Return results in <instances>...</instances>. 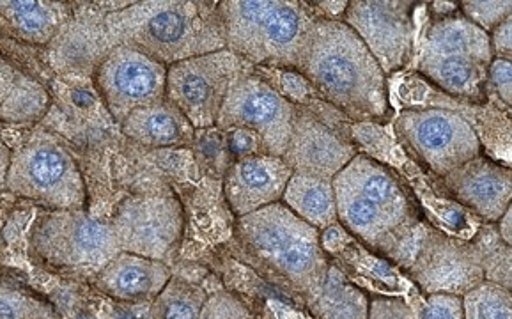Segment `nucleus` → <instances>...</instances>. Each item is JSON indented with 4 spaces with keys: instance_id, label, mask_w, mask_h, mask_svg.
<instances>
[{
    "instance_id": "obj_3",
    "label": "nucleus",
    "mask_w": 512,
    "mask_h": 319,
    "mask_svg": "<svg viewBox=\"0 0 512 319\" xmlns=\"http://www.w3.org/2000/svg\"><path fill=\"white\" fill-rule=\"evenodd\" d=\"M236 238L243 252L273 282L311 300L323 284L328 263L318 229L282 203L240 217Z\"/></svg>"
},
{
    "instance_id": "obj_35",
    "label": "nucleus",
    "mask_w": 512,
    "mask_h": 319,
    "mask_svg": "<svg viewBox=\"0 0 512 319\" xmlns=\"http://www.w3.org/2000/svg\"><path fill=\"white\" fill-rule=\"evenodd\" d=\"M367 319H413V311L401 298L376 296L369 304Z\"/></svg>"
},
{
    "instance_id": "obj_23",
    "label": "nucleus",
    "mask_w": 512,
    "mask_h": 319,
    "mask_svg": "<svg viewBox=\"0 0 512 319\" xmlns=\"http://www.w3.org/2000/svg\"><path fill=\"white\" fill-rule=\"evenodd\" d=\"M0 13L20 34V38L34 43H45L59 29L63 9L48 2L9 0L0 2Z\"/></svg>"
},
{
    "instance_id": "obj_19",
    "label": "nucleus",
    "mask_w": 512,
    "mask_h": 319,
    "mask_svg": "<svg viewBox=\"0 0 512 319\" xmlns=\"http://www.w3.org/2000/svg\"><path fill=\"white\" fill-rule=\"evenodd\" d=\"M169 281L171 270L165 263L128 252H119L96 277V284L105 295L126 304L156 300Z\"/></svg>"
},
{
    "instance_id": "obj_27",
    "label": "nucleus",
    "mask_w": 512,
    "mask_h": 319,
    "mask_svg": "<svg viewBox=\"0 0 512 319\" xmlns=\"http://www.w3.org/2000/svg\"><path fill=\"white\" fill-rule=\"evenodd\" d=\"M463 300V319H512L511 289L484 281L470 289Z\"/></svg>"
},
{
    "instance_id": "obj_8",
    "label": "nucleus",
    "mask_w": 512,
    "mask_h": 319,
    "mask_svg": "<svg viewBox=\"0 0 512 319\" xmlns=\"http://www.w3.org/2000/svg\"><path fill=\"white\" fill-rule=\"evenodd\" d=\"M245 64L227 48L171 64L165 98L194 128H213L229 87L245 77Z\"/></svg>"
},
{
    "instance_id": "obj_10",
    "label": "nucleus",
    "mask_w": 512,
    "mask_h": 319,
    "mask_svg": "<svg viewBox=\"0 0 512 319\" xmlns=\"http://www.w3.org/2000/svg\"><path fill=\"white\" fill-rule=\"evenodd\" d=\"M181 204L162 194L126 197L110 222L121 252L148 257L167 265L183 236Z\"/></svg>"
},
{
    "instance_id": "obj_39",
    "label": "nucleus",
    "mask_w": 512,
    "mask_h": 319,
    "mask_svg": "<svg viewBox=\"0 0 512 319\" xmlns=\"http://www.w3.org/2000/svg\"><path fill=\"white\" fill-rule=\"evenodd\" d=\"M511 220H512V210L505 211L504 215L500 217L498 220L497 231L500 234V238L504 240L507 245H511L512 242V234H511Z\"/></svg>"
},
{
    "instance_id": "obj_20",
    "label": "nucleus",
    "mask_w": 512,
    "mask_h": 319,
    "mask_svg": "<svg viewBox=\"0 0 512 319\" xmlns=\"http://www.w3.org/2000/svg\"><path fill=\"white\" fill-rule=\"evenodd\" d=\"M121 125L132 141L149 148L185 146L195 135V128L187 117L169 102L133 110Z\"/></svg>"
},
{
    "instance_id": "obj_7",
    "label": "nucleus",
    "mask_w": 512,
    "mask_h": 319,
    "mask_svg": "<svg viewBox=\"0 0 512 319\" xmlns=\"http://www.w3.org/2000/svg\"><path fill=\"white\" fill-rule=\"evenodd\" d=\"M6 185L11 192L55 210H80L86 185L75 160L48 137H36L11 156Z\"/></svg>"
},
{
    "instance_id": "obj_33",
    "label": "nucleus",
    "mask_w": 512,
    "mask_h": 319,
    "mask_svg": "<svg viewBox=\"0 0 512 319\" xmlns=\"http://www.w3.org/2000/svg\"><path fill=\"white\" fill-rule=\"evenodd\" d=\"M195 141H197L199 153L204 156L208 164H224V156L229 155L227 144H225V132L218 128H204L199 130Z\"/></svg>"
},
{
    "instance_id": "obj_21",
    "label": "nucleus",
    "mask_w": 512,
    "mask_h": 319,
    "mask_svg": "<svg viewBox=\"0 0 512 319\" xmlns=\"http://www.w3.org/2000/svg\"><path fill=\"white\" fill-rule=\"evenodd\" d=\"M284 206L316 229H328L337 220V204L332 179L293 172L282 195Z\"/></svg>"
},
{
    "instance_id": "obj_2",
    "label": "nucleus",
    "mask_w": 512,
    "mask_h": 319,
    "mask_svg": "<svg viewBox=\"0 0 512 319\" xmlns=\"http://www.w3.org/2000/svg\"><path fill=\"white\" fill-rule=\"evenodd\" d=\"M298 71L321 98L353 121L387 119V75L339 18H316Z\"/></svg>"
},
{
    "instance_id": "obj_29",
    "label": "nucleus",
    "mask_w": 512,
    "mask_h": 319,
    "mask_svg": "<svg viewBox=\"0 0 512 319\" xmlns=\"http://www.w3.org/2000/svg\"><path fill=\"white\" fill-rule=\"evenodd\" d=\"M463 16L468 22L477 25L479 29L489 34L495 31L498 25L511 18L512 2H463Z\"/></svg>"
},
{
    "instance_id": "obj_12",
    "label": "nucleus",
    "mask_w": 512,
    "mask_h": 319,
    "mask_svg": "<svg viewBox=\"0 0 512 319\" xmlns=\"http://www.w3.org/2000/svg\"><path fill=\"white\" fill-rule=\"evenodd\" d=\"M34 247L52 265L100 270L121 252L112 226L80 210H57L41 218Z\"/></svg>"
},
{
    "instance_id": "obj_38",
    "label": "nucleus",
    "mask_w": 512,
    "mask_h": 319,
    "mask_svg": "<svg viewBox=\"0 0 512 319\" xmlns=\"http://www.w3.org/2000/svg\"><path fill=\"white\" fill-rule=\"evenodd\" d=\"M11 156H13V153L9 151L8 146H6V142L2 139V133H0V183H6L9 164H11Z\"/></svg>"
},
{
    "instance_id": "obj_37",
    "label": "nucleus",
    "mask_w": 512,
    "mask_h": 319,
    "mask_svg": "<svg viewBox=\"0 0 512 319\" xmlns=\"http://www.w3.org/2000/svg\"><path fill=\"white\" fill-rule=\"evenodd\" d=\"M16 77H18V73L0 57V105L11 93V89L15 86Z\"/></svg>"
},
{
    "instance_id": "obj_16",
    "label": "nucleus",
    "mask_w": 512,
    "mask_h": 319,
    "mask_svg": "<svg viewBox=\"0 0 512 319\" xmlns=\"http://www.w3.org/2000/svg\"><path fill=\"white\" fill-rule=\"evenodd\" d=\"M293 171L280 156L254 155L236 160L225 172V197L238 217L279 203Z\"/></svg>"
},
{
    "instance_id": "obj_24",
    "label": "nucleus",
    "mask_w": 512,
    "mask_h": 319,
    "mask_svg": "<svg viewBox=\"0 0 512 319\" xmlns=\"http://www.w3.org/2000/svg\"><path fill=\"white\" fill-rule=\"evenodd\" d=\"M472 245L481 261L484 281L511 289V245L500 238L497 227H482L481 233L475 234Z\"/></svg>"
},
{
    "instance_id": "obj_9",
    "label": "nucleus",
    "mask_w": 512,
    "mask_h": 319,
    "mask_svg": "<svg viewBox=\"0 0 512 319\" xmlns=\"http://www.w3.org/2000/svg\"><path fill=\"white\" fill-rule=\"evenodd\" d=\"M399 141L440 176L481 155L474 126L450 109L408 110L396 119Z\"/></svg>"
},
{
    "instance_id": "obj_15",
    "label": "nucleus",
    "mask_w": 512,
    "mask_h": 319,
    "mask_svg": "<svg viewBox=\"0 0 512 319\" xmlns=\"http://www.w3.org/2000/svg\"><path fill=\"white\" fill-rule=\"evenodd\" d=\"M408 270L427 295L463 296L484 282L474 245L433 229H424Z\"/></svg>"
},
{
    "instance_id": "obj_13",
    "label": "nucleus",
    "mask_w": 512,
    "mask_h": 319,
    "mask_svg": "<svg viewBox=\"0 0 512 319\" xmlns=\"http://www.w3.org/2000/svg\"><path fill=\"white\" fill-rule=\"evenodd\" d=\"M98 91L117 123L133 110L165 102L167 68L140 50L119 45L100 64Z\"/></svg>"
},
{
    "instance_id": "obj_17",
    "label": "nucleus",
    "mask_w": 512,
    "mask_h": 319,
    "mask_svg": "<svg viewBox=\"0 0 512 319\" xmlns=\"http://www.w3.org/2000/svg\"><path fill=\"white\" fill-rule=\"evenodd\" d=\"M357 155V149L309 114L293 119V130L282 160L293 172L334 179Z\"/></svg>"
},
{
    "instance_id": "obj_4",
    "label": "nucleus",
    "mask_w": 512,
    "mask_h": 319,
    "mask_svg": "<svg viewBox=\"0 0 512 319\" xmlns=\"http://www.w3.org/2000/svg\"><path fill=\"white\" fill-rule=\"evenodd\" d=\"M197 2H144L107 20L125 47L140 50L162 64H176L225 48L218 9Z\"/></svg>"
},
{
    "instance_id": "obj_32",
    "label": "nucleus",
    "mask_w": 512,
    "mask_h": 319,
    "mask_svg": "<svg viewBox=\"0 0 512 319\" xmlns=\"http://www.w3.org/2000/svg\"><path fill=\"white\" fill-rule=\"evenodd\" d=\"M225 144L227 153L241 160L247 156L264 155L263 142L256 133L245 130V128H234L225 132Z\"/></svg>"
},
{
    "instance_id": "obj_5",
    "label": "nucleus",
    "mask_w": 512,
    "mask_h": 319,
    "mask_svg": "<svg viewBox=\"0 0 512 319\" xmlns=\"http://www.w3.org/2000/svg\"><path fill=\"white\" fill-rule=\"evenodd\" d=\"M218 15L225 48L245 63L298 70L316 22L300 2L229 0Z\"/></svg>"
},
{
    "instance_id": "obj_22",
    "label": "nucleus",
    "mask_w": 512,
    "mask_h": 319,
    "mask_svg": "<svg viewBox=\"0 0 512 319\" xmlns=\"http://www.w3.org/2000/svg\"><path fill=\"white\" fill-rule=\"evenodd\" d=\"M312 319H367L369 298L335 266H328L318 293L309 300Z\"/></svg>"
},
{
    "instance_id": "obj_14",
    "label": "nucleus",
    "mask_w": 512,
    "mask_h": 319,
    "mask_svg": "<svg viewBox=\"0 0 512 319\" xmlns=\"http://www.w3.org/2000/svg\"><path fill=\"white\" fill-rule=\"evenodd\" d=\"M413 2H348L344 24L357 34L381 71L390 75L410 63L413 48Z\"/></svg>"
},
{
    "instance_id": "obj_30",
    "label": "nucleus",
    "mask_w": 512,
    "mask_h": 319,
    "mask_svg": "<svg viewBox=\"0 0 512 319\" xmlns=\"http://www.w3.org/2000/svg\"><path fill=\"white\" fill-rule=\"evenodd\" d=\"M199 319H256L238 298L229 293H217L206 298Z\"/></svg>"
},
{
    "instance_id": "obj_26",
    "label": "nucleus",
    "mask_w": 512,
    "mask_h": 319,
    "mask_svg": "<svg viewBox=\"0 0 512 319\" xmlns=\"http://www.w3.org/2000/svg\"><path fill=\"white\" fill-rule=\"evenodd\" d=\"M206 296L201 289L183 282L169 281L162 293L156 296L151 309V319H199Z\"/></svg>"
},
{
    "instance_id": "obj_31",
    "label": "nucleus",
    "mask_w": 512,
    "mask_h": 319,
    "mask_svg": "<svg viewBox=\"0 0 512 319\" xmlns=\"http://www.w3.org/2000/svg\"><path fill=\"white\" fill-rule=\"evenodd\" d=\"M413 319H463V300L461 296L445 293L429 295Z\"/></svg>"
},
{
    "instance_id": "obj_11",
    "label": "nucleus",
    "mask_w": 512,
    "mask_h": 319,
    "mask_svg": "<svg viewBox=\"0 0 512 319\" xmlns=\"http://www.w3.org/2000/svg\"><path fill=\"white\" fill-rule=\"evenodd\" d=\"M296 110L270 84L254 75L238 78L225 96L217 117L222 132L245 128L263 142L264 155L284 156Z\"/></svg>"
},
{
    "instance_id": "obj_25",
    "label": "nucleus",
    "mask_w": 512,
    "mask_h": 319,
    "mask_svg": "<svg viewBox=\"0 0 512 319\" xmlns=\"http://www.w3.org/2000/svg\"><path fill=\"white\" fill-rule=\"evenodd\" d=\"M48 94L38 82L18 75L8 98L0 105V119L8 123H29L45 114Z\"/></svg>"
},
{
    "instance_id": "obj_36",
    "label": "nucleus",
    "mask_w": 512,
    "mask_h": 319,
    "mask_svg": "<svg viewBox=\"0 0 512 319\" xmlns=\"http://www.w3.org/2000/svg\"><path fill=\"white\" fill-rule=\"evenodd\" d=\"M511 24L512 18H507L505 22L498 25L495 31L489 34V45H491L493 59H507V61H511Z\"/></svg>"
},
{
    "instance_id": "obj_28",
    "label": "nucleus",
    "mask_w": 512,
    "mask_h": 319,
    "mask_svg": "<svg viewBox=\"0 0 512 319\" xmlns=\"http://www.w3.org/2000/svg\"><path fill=\"white\" fill-rule=\"evenodd\" d=\"M0 319H59L52 305L0 281Z\"/></svg>"
},
{
    "instance_id": "obj_18",
    "label": "nucleus",
    "mask_w": 512,
    "mask_h": 319,
    "mask_svg": "<svg viewBox=\"0 0 512 319\" xmlns=\"http://www.w3.org/2000/svg\"><path fill=\"white\" fill-rule=\"evenodd\" d=\"M443 178L459 203L475 211L488 224L498 222L511 208L512 174L507 165L479 155Z\"/></svg>"
},
{
    "instance_id": "obj_34",
    "label": "nucleus",
    "mask_w": 512,
    "mask_h": 319,
    "mask_svg": "<svg viewBox=\"0 0 512 319\" xmlns=\"http://www.w3.org/2000/svg\"><path fill=\"white\" fill-rule=\"evenodd\" d=\"M511 61L507 59H493L489 64L488 84L495 89L504 109H509L512 102L511 89Z\"/></svg>"
},
{
    "instance_id": "obj_6",
    "label": "nucleus",
    "mask_w": 512,
    "mask_h": 319,
    "mask_svg": "<svg viewBox=\"0 0 512 319\" xmlns=\"http://www.w3.org/2000/svg\"><path fill=\"white\" fill-rule=\"evenodd\" d=\"M493 61L489 34L463 15L440 16L420 50L419 70L450 96L481 103Z\"/></svg>"
},
{
    "instance_id": "obj_1",
    "label": "nucleus",
    "mask_w": 512,
    "mask_h": 319,
    "mask_svg": "<svg viewBox=\"0 0 512 319\" xmlns=\"http://www.w3.org/2000/svg\"><path fill=\"white\" fill-rule=\"evenodd\" d=\"M332 187L342 226L371 249L410 266L426 227L396 174L371 156L355 155Z\"/></svg>"
}]
</instances>
